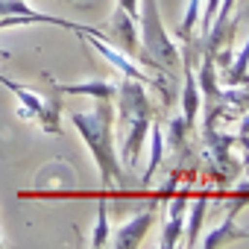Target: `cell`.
I'll list each match as a JSON object with an SVG mask.
<instances>
[{"mask_svg": "<svg viewBox=\"0 0 249 249\" xmlns=\"http://www.w3.org/2000/svg\"><path fill=\"white\" fill-rule=\"evenodd\" d=\"M71 123L79 129L85 147L94 156V164L100 170L103 188L123 185V170H120V156L114 150V103L111 100H97L94 111L82 114L73 111Z\"/></svg>", "mask_w": 249, "mask_h": 249, "instance_id": "6da1fadb", "label": "cell"}, {"mask_svg": "<svg viewBox=\"0 0 249 249\" xmlns=\"http://www.w3.org/2000/svg\"><path fill=\"white\" fill-rule=\"evenodd\" d=\"M138 21H141V53H138V62L144 68H150V71H164L167 76L179 73L182 71V56H179V47L173 44V38L167 36V30L161 24L156 0H141Z\"/></svg>", "mask_w": 249, "mask_h": 249, "instance_id": "7a4b0ae2", "label": "cell"}, {"mask_svg": "<svg viewBox=\"0 0 249 249\" xmlns=\"http://www.w3.org/2000/svg\"><path fill=\"white\" fill-rule=\"evenodd\" d=\"M103 33H106L103 41L114 44L120 53H126L129 59H138V53H141V44H138V21H135L126 9L114 6L111 21H108V27H106Z\"/></svg>", "mask_w": 249, "mask_h": 249, "instance_id": "3957f363", "label": "cell"}, {"mask_svg": "<svg viewBox=\"0 0 249 249\" xmlns=\"http://www.w3.org/2000/svg\"><path fill=\"white\" fill-rule=\"evenodd\" d=\"M153 220H156V208H147V211L135 214L129 223H123V226L117 229V234L111 237V243H114L117 249H132V246H138V243L144 240V234L150 231Z\"/></svg>", "mask_w": 249, "mask_h": 249, "instance_id": "277c9868", "label": "cell"}, {"mask_svg": "<svg viewBox=\"0 0 249 249\" xmlns=\"http://www.w3.org/2000/svg\"><path fill=\"white\" fill-rule=\"evenodd\" d=\"M185 88H182V120L185 126L191 129L194 120H196V108H199V85H196V76H194V68H191V50H185Z\"/></svg>", "mask_w": 249, "mask_h": 249, "instance_id": "5b68a950", "label": "cell"}, {"mask_svg": "<svg viewBox=\"0 0 249 249\" xmlns=\"http://www.w3.org/2000/svg\"><path fill=\"white\" fill-rule=\"evenodd\" d=\"M153 114H144V117H135L132 120V129L126 135V141H123V164H135L144 144H147V135H150V126H153Z\"/></svg>", "mask_w": 249, "mask_h": 249, "instance_id": "8992f818", "label": "cell"}, {"mask_svg": "<svg viewBox=\"0 0 249 249\" xmlns=\"http://www.w3.org/2000/svg\"><path fill=\"white\" fill-rule=\"evenodd\" d=\"M50 88H56L59 94H91L94 100H114V94H117V88L111 85V82H103V79H94V82H79V85H62V82H56V79H50L47 73L41 76Z\"/></svg>", "mask_w": 249, "mask_h": 249, "instance_id": "52a82bcc", "label": "cell"}, {"mask_svg": "<svg viewBox=\"0 0 249 249\" xmlns=\"http://www.w3.org/2000/svg\"><path fill=\"white\" fill-rule=\"evenodd\" d=\"M59 114H62V94L53 88V94H50V97H44V106H41V111L36 114V123H38V126H41L44 132L59 135V132H62Z\"/></svg>", "mask_w": 249, "mask_h": 249, "instance_id": "ba28073f", "label": "cell"}, {"mask_svg": "<svg viewBox=\"0 0 249 249\" xmlns=\"http://www.w3.org/2000/svg\"><path fill=\"white\" fill-rule=\"evenodd\" d=\"M234 220H237V217L226 214V220H223L211 234H205L202 246H205V249H217V246H226L229 240H240V237H246V231H243V229H237V226H234Z\"/></svg>", "mask_w": 249, "mask_h": 249, "instance_id": "9c48e42d", "label": "cell"}, {"mask_svg": "<svg viewBox=\"0 0 249 249\" xmlns=\"http://www.w3.org/2000/svg\"><path fill=\"white\" fill-rule=\"evenodd\" d=\"M223 82H226V85H249V38H246V44H243L237 62L226 65Z\"/></svg>", "mask_w": 249, "mask_h": 249, "instance_id": "30bf717a", "label": "cell"}, {"mask_svg": "<svg viewBox=\"0 0 249 249\" xmlns=\"http://www.w3.org/2000/svg\"><path fill=\"white\" fill-rule=\"evenodd\" d=\"M150 164H147V173H144V185L153 182L159 164H161V153H164V132H161V123L153 120V126H150Z\"/></svg>", "mask_w": 249, "mask_h": 249, "instance_id": "8fae6325", "label": "cell"}, {"mask_svg": "<svg viewBox=\"0 0 249 249\" xmlns=\"http://www.w3.org/2000/svg\"><path fill=\"white\" fill-rule=\"evenodd\" d=\"M202 3H205V0H188L185 18H182V24L176 27V36H179L185 44H191V41H194V30H196V24H199V15H202Z\"/></svg>", "mask_w": 249, "mask_h": 249, "instance_id": "7c38bea8", "label": "cell"}, {"mask_svg": "<svg viewBox=\"0 0 249 249\" xmlns=\"http://www.w3.org/2000/svg\"><path fill=\"white\" fill-rule=\"evenodd\" d=\"M108 234H111V229H108V199H100V205H97V226L91 231V246L94 249L108 246V240H111Z\"/></svg>", "mask_w": 249, "mask_h": 249, "instance_id": "4fadbf2b", "label": "cell"}, {"mask_svg": "<svg viewBox=\"0 0 249 249\" xmlns=\"http://www.w3.org/2000/svg\"><path fill=\"white\" fill-rule=\"evenodd\" d=\"M205 208H208V194H199L194 208H191V223H188V246H196V234H199V226L205 220Z\"/></svg>", "mask_w": 249, "mask_h": 249, "instance_id": "5bb4252c", "label": "cell"}, {"mask_svg": "<svg viewBox=\"0 0 249 249\" xmlns=\"http://www.w3.org/2000/svg\"><path fill=\"white\" fill-rule=\"evenodd\" d=\"M185 231V220H182V214H170V220H167V226H164V237H161V246L164 249H173L176 243H179V234Z\"/></svg>", "mask_w": 249, "mask_h": 249, "instance_id": "9a60e30c", "label": "cell"}, {"mask_svg": "<svg viewBox=\"0 0 249 249\" xmlns=\"http://www.w3.org/2000/svg\"><path fill=\"white\" fill-rule=\"evenodd\" d=\"M217 9H220V0H205L202 3V15H199V27H202V38L208 36V30H211V21H214V15H217Z\"/></svg>", "mask_w": 249, "mask_h": 249, "instance_id": "2e32d148", "label": "cell"}, {"mask_svg": "<svg viewBox=\"0 0 249 249\" xmlns=\"http://www.w3.org/2000/svg\"><path fill=\"white\" fill-rule=\"evenodd\" d=\"M138 3H141V0H117V6H120V9H126L135 21H138V12H141V9H138Z\"/></svg>", "mask_w": 249, "mask_h": 249, "instance_id": "e0dca14e", "label": "cell"}, {"mask_svg": "<svg viewBox=\"0 0 249 249\" xmlns=\"http://www.w3.org/2000/svg\"><path fill=\"white\" fill-rule=\"evenodd\" d=\"M0 246H3V240H0Z\"/></svg>", "mask_w": 249, "mask_h": 249, "instance_id": "ac0fdd59", "label": "cell"}, {"mask_svg": "<svg viewBox=\"0 0 249 249\" xmlns=\"http://www.w3.org/2000/svg\"><path fill=\"white\" fill-rule=\"evenodd\" d=\"M246 164H249V159H246Z\"/></svg>", "mask_w": 249, "mask_h": 249, "instance_id": "d6986e66", "label": "cell"}]
</instances>
